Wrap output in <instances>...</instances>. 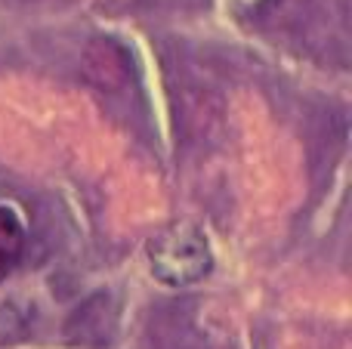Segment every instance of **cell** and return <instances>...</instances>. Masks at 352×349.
I'll return each mask as SVG.
<instances>
[{
	"label": "cell",
	"instance_id": "obj_1",
	"mask_svg": "<svg viewBox=\"0 0 352 349\" xmlns=\"http://www.w3.org/2000/svg\"><path fill=\"white\" fill-rule=\"evenodd\" d=\"M148 263L158 282L182 288V284H195L210 272L213 257L210 245H207L204 232L192 223H176L167 226L148 241Z\"/></svg>",
	"mask_w": 352,
	"mask_h": 349
},
{
	"label": "cell",
	"instance_id": "obj_2",
	"mask_svg": "<svg viewBox=\"0 0 352 349\" xmlns=\"http://www.w3.org/2000/svg\"><path fill=\"white\" fill-rule=\"evenodd\" d=\"M22 245H25V232L19 216L10 207H0V282L12 272V266L22 257Z\"/></svg>",
	"mask_w": 352,
	"mask_h": 349
}]
</instances>
